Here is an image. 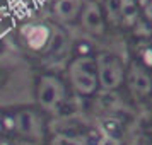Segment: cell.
<instances>
[{
  "label": "cell",
  "mask_w": 152,
  "mask_h": 145,
  "mask_svg": "<svg viewBox=\"0 0 152 145\" xmlns=\"http://www.w3.org/2000/svg\"><path fill=\"white\" fill-rule=\"evenodd\" d=\"M17 128H19V131H21L22 135L33 137V138H38L39 137V131H41L39 119L31 111H22L21 114L17 116Z\"/></svg>",
  "instance_id": "6"
},
{
  "label": "cell",
  "mask_w": 152,
  "mask_h": 145,
  "mask_svg": "<svg viewBox=\"0 0 152 145\" xmlns=\"http://www.w3.org/2000/svg\"><path fill=\"white\" fill-rule=\"evenodd\" d=\"M0 130H2V125H0Z\"/></svg>",
  "instance_id": "12"
},
{
  "label": "cell",
  "mask_w": 152,
  "mask_h": 145,
  "mask_svg": "<svg viewBox=\"0 0 152 145\" xmlns=\"http://www.w3.org/2000/svg\"><path fill=\"white\" fill-rule=\"evenodd\" d=\"M70 79L80 94H92L97 89V63L87 56L74 60L70 65Z\"/></svg>",
  "instance_id": "1"
},
{
  "label": "cell",
  "mask_w": 152,
  "mask_h": 145,
  "mask_svg": "<svg viewBox=\"0 0 152 145\" xmlns=\"http://www.w3.org/2000/svg\"><path fill=\"white\" fill-rule=\"evenodd\" d=\"M80 7L82 0H56L53 10L62 21H72L80 12Z\"/></svg>",
  "instance_id": "7"
},
{
  "label": "cell",
  "mask_w": 152,
  "mask_h": 145,
  "mask_svg": "<svg viewBox=\"0 0 152 145\" xmlns=\"http://www.w3.org/2000/svg\"><path fill=\"white\" fill-rule=\"evenodd\" d=\"M108 15L115 24L121 22V0H106Z\"/></svg>",
  "instance_id": "10"
},
{
  "label": "cell",
  "mask_w": 152,
  "mask_h": 145,
  "mask_svg": "<svg viewBox=\"0 0 152 145\" xmlns=\"http://www.w3.org/2000/svg\"><path fill=\"white\" fill-rule=\"evenodd\" d=\"M138 17V10L133 0H121V26H133Z\"/></svg>",
  "instance_id": "9"
},
{
  "label": "cell",
  "mask_w": 152,
  "mask_h": 145,
  "mask_svg": "<svg viewBox=\"0 0 152 145\" xmlns=\"http://www.w3.org/2000/svg\"><path fill=\"white\" fill-rule=\"evenodd\" d=\"M125 77L123 62L116 55H103L97 60V84L106 90L120 87Z\"/></svg>",
  "instance_id": "2"
},
{
  "label": "cell",
  "mask_w": 152,
  "mask_h": 145,
  "mask_svg": "<svg viewBox=\"0 0 152 145\" xmlns=\"http://www.w3.org/2000/svg\"><path fill=\"white\" fill-rule=\"evenodd\" d=\"M65 97L62 82L55 77H43L38 89V101L46 111H55Z\"/></svg>",
  "instance_id": "3"
},
{
  "label": "cell",
  "mask_w": 152,
  "mask_h": 145,
  "mask_svg": "<svg viewBox=\"0 0 152 145\" xmlns=\"http://www.w3.org/2000/svg\"><path fill=\"white\" fill-rule=\"evenodd\" d=\"M126 79H128V85L135 96L147 97L152 92V77L140 63H132L128 74H126Z\"/></svg>",
  "instance_id": "4"
},
{
  "label": "cell",
  "mask_w": 152,
  "mask_h": 145,
  "mask_svg": "<svg viewBox=\"0 0 152 145\" xmlns=\"http://www.w3.org/2000/svg\"><path fill=\"white\" fill-rule=\"evenodd\" d=\"M53 145H86L82 142H79L75 138H69V137H56L53 140Z\"/></svg>",
  "instance_id": "11"
},
{
  "label": "cell",
  "mask_w": 152,
  "mask_h": 145,
  "mask_svg": "<svg viewBox=\"0 0 152 145\" xmlns=\"http://www.w3.org/2000/svg\"><path fill=\"white\" fill-rule=\"evenodd\" d=\"M82 24L84 28L87 29L92 34H101L104 31V21L101 10L94 2H89L82 10Z\"/></svg>",
  "instance_id": "5"
},
{
  "label": "cell",
  "mask_w": 152,
  "mask_h": 145,
  "mask_svg": "<svg viewBox=\"0 0 152 145\" xmlns=\"http://www.w3.org/2000/svg\"><path fill=\"white\" fill-rule=\"evenodd\" d=\"M24 33H26V39H28V44L31 48L41 50L48 43L50 31L45 26H29V28H26Z\"/></svg>",
  "instance_id": "8"
}]
</instances>
